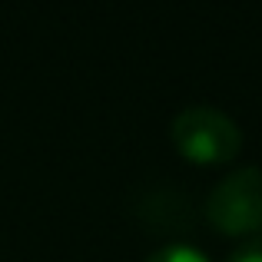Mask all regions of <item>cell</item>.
Returning <instances> with one entry per match:
<instances>
[{"label":"cell","instance_id":"6da1fadb","mask_svg":"<svg viewBox=\"0 0 262 262\" xmlns=\"http://www.w3.org/2000/svg\"><path fill=\"white\" fill-rule=\"evenodd\" d=\"M169 129H173L176 146L199 163H223L236 156L239 143H243L239 123L212 103H189V106L176 110Z\"/></svg>","mask_w":262,"mask_h":262},{"label":"cell","instance_id":"7a4b0ae2","mask_svg":"<svg viewBox=\"0 0 262 262\" xmlns=\"http://www.w3.org/2000/svg\"><path fill=\"white\" fill-rule=\"evenodd\" d=\"M206 216L223 232L262 229V166H239L209 189Z\"/></svg>","mask_w":262,"mask_h":262},{"label":"cell","instance_id":"3957f363","mask_svg":"<svg viewBox=\"0 0 262 262\" xmlns=\"http://www.w3.org/2000/svg\"><path fill=\"white\" fill-rule=\"evenodd\" d=\"M133 212L153 232H186L196 219L192 196L176 183H156L136 192Z\"/></svg>","mask_w":262,"mask_h":262},{"label":"cell","instance_id":"277c9868","mask_svg":"<svg viewBox=\"0 0 262 262\" xmlns=\"http://www.w3.org/2000/svg\"><path fill=\"white\" fill-rule=\"evenodd\" d=\"M143 262H209L196 246H186V243H169V246H160L156 252H149Z\"/></svg>","mask_w":262,"mask_h":262},{"label":"cell","instance_id":"5b68a950","mask_svg":"<svg viewBox=\"0 0 262 262\" xmlns=\"http://www.w3.org/2000/svg\"><path fill=\"white\" fill-rule=\"evenodd\" d=\"M229 262H262V236L259 239H249L243 243L236 252L229 256Z\"/></svg>","mask_w":262,"mask_h":262}]
</instances>
